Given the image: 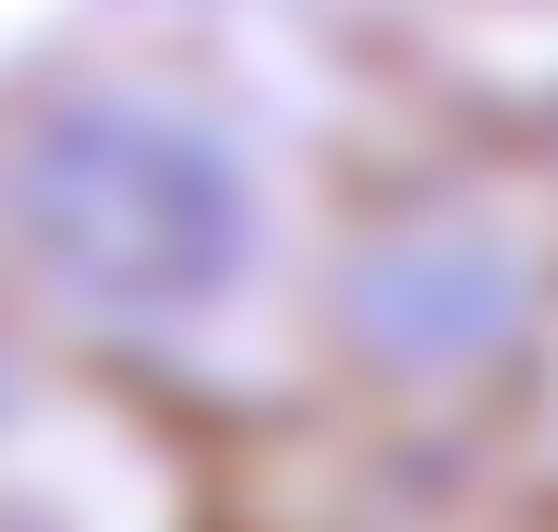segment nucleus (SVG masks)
<instances>
[{
  "label": "nucleus",
  "instance_id": "7ed1b4c3",
  "mask_svg": "<svg viewBox=\"0 0 558 532\" xmlns=\"http://www.w3.org/2000/svg\"><path fill=\"white\" fill-rule=\"evenodd\" d=\"M208 428L39 338L0 377V532H208Z\"/></svg>",
  "mask_w": 558,
  "mask_h": 532
},
{
  "label": "nucleus",
  "instance_id": "20e7f679",
  "mask_svg": "<svg viewBox=\"0 0 558 532\" xmlns=\"http://www.w3.org/2000/svg\"><path fill=\"white\" fill-rule=\"evenodd\" d=\"M428 13H454V26H558V0H428Z\"/></svg>",
  "mask_w": 558,
  "mask_h": 532
},
{
  "label": "nucleus",
  "instance_id": "f257e3e1",
  "mask_svg": "<svg viewBox=\"0 0 558 532\" xmlns=\"http://www.w3.org/2000/svg\"><path fill=\"white\" fill-rule=\"evenodd\" d=\"M325 156L208 39H65L0 78V312L234 415L312 390Z\"/></svg>",
  "mask_w": 558,
  "mask_h": 532
},
{
  "label": "nucleus",
  "instance_id": "f03ea898",
  "mask_svg": "<svg viewBox=\"0 0 558 532\" xmlns=\"http://www.w3.org/2000/svg\"><path fill=\"white\" fill-rule=\"evenodd\" d=\"M558 325V169L520 143H428L377 182H325L312 390L390 428H454L533 390Z\"/></svg>",
  "mask_w": 558,
  "mask_h": 532
}]
</instances>
